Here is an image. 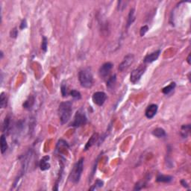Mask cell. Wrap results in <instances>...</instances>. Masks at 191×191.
Returning a JSON list of instances; mask_svg holds the SVG:
<instances>
[{
    "label": "cell",
    "instance_id": "obj_1",
    "mask_svg": "<svg viewBox=\"0 0 191 191\" xmlns=\"http://www.w3.org/2000/svg\"><path fill=\"white\" fill-rule=\"evenodd\" d=\"M73 112V103L70 101L63 102L58 107V115L62 124L68 123Z\"/></svg>",
    "mask_w": 191,
    "mask_h": 191
},
{
    "label": "cell",
    "instance_id": "obj_2",
    "mask_svg": "<svg viewBox=\"0 0 191 191\" xmlns=\"http://www.w3.org/2000/svg\"><path fill=\"white\" fill-rule=\"evenodd\" d=\"M78 79L80 84L84 88H90L93 84V77L91 70L88 68L83 69L78 73Z\"/></svg>",
    "mask_w": 191,
    "mask_h": 191
},
{
    "label": "cell",
    "instance_id": "obj_3",
    "mask_svg": "<svg viewBox=\"0 0 191 191\" xmlns=\"http://www.w3.org/2000/svg\"><path fill=\"white\" fill-rule=\"evenodd\" d=\"M83 169H84V158H81L78 162L75 163L70 175V179L73 183L78 184L79 182Z\"/></svg>",
    "mask_w": 191,
    "mask_h": 191
},
{
    "label": "cell",
    "instance_id": "obj_4",
    "mask_svg": "<svg viewBox=\"0 0 191 191\" xmlns=\"http://www.w3.org/2000/svg\"><path fill=\"white\" fill-rule=\"evenodd\" d=\"M87 118L86 117V114L82 110H79L76 112L75 114V117L73 118V121L70 124V126L72 127H81V126H84L87 123Z\"/></svg>",
    "mask_w": 191,
    "mask_h": 191
},
{
    "label": "cell",
    "instance_id": "obj_5",
    "mask_svg": "<svg viewBox=\"0 0 191 191\" xmlns=\"http://www.w3.org/2000/svg\"><path fill=\"white\" fill-rule=\"evenodd\" d=\"M146 64H143L140 65L138 68L134 70L131 73L130 76V81H131V83L133 84H136L137 82H138L140 81V79L141 78L142 76L144 74V73L146 72Z\"/></svg>",
    "mask_w": 191,
    "mask_h": 191
},
{
    "label": "cell",
    "instance_id": "obj_6",
    "mask_svg": "<svg viewBox=\"0 0 191 191\" xmlns=\"http://www.w3.org/2000/svg\"><path fill=\"white\" fill-rule=\"evenodd\" d=\"M134 56L133 54H127L124 58L123 61H122L121 64H120V66H119V70L120 72H123L127 70L130 67L131 64L134 62Z\"/></svg>",
    "mask_w": 191,
    "mask_h": 191
},
{
    "label": "cell",
    "instance_id": "obj_7",
    "mask_svg": "<svg viewBox=\"0 0 191 191\" xmlns=\"http://www.w3.org/2000/svg\"><path fill=\"white\" fill-rule=\"evenodd\" d=\"M92 99L95 104L99 106H102L107 99V96L104 92H96L93 93Z\"/></svg>",
    "mask_w": 191,
    "mask_h": 191
},
{
    "label": "cell",
    "instance_id": "obj_8",
    "mask_svg": "<svg viewBox=\"0 0 191 191\" xmlns=\"http://www.w3.org/2000/svg\"><path fill=\"white\" fill-rule=\"evenodd\" d=\"M113 67V64L110 62H107L103 64L100 67L99 70V76L101 78H102L103 79L105 78L106 77L109 76L110 71H111V69Z\"/></svg>",
    "mask_w": 191,
    "mask_h": 191
},
{
    "label": "cell",
    "instance_id": "obj_9",
    "mask_svg": "<svg viewBox=\"0 0 191 191\" xmlns=\"http://www.w3.org/2000/svg\"><path fill=\"white\" fill-rule=\"evenodd\" d=\"M158 105L155 104H152L147 107L145 111V115L148 119H152L156 115L158 112Z\"/></svg>",
    "mask_w": 191,
    "mask_h": 191
},
{
    "label": "cell",
    "instance_id": "obj_10",
    "mask_svg": "<svg viewBox=\"0 0 191 191\" xmlns=\"http://www.w3.org/2000/svg\"><path fill=\"white\" fill-rule=\"evenodd\" d=\"M160 52H161V51L159 49V50H158V51H155V52H154L150 53V54H147V55L145 57L144 61H144L145 64H150V63L154 62L155 61H156V60L158 58Z\"/></svg>",
    "mask_w": 191,
    "mask_h": 191
},
{
    "label": "cell",
    "instance_id": "obj_11",
    "mask_svg": "<svg viewBox=\"0 0 191 191\" xmlns=\"http://www.w3.org/2000/svg\"><path fill=\"white\" fill-rule=\"evenodd\" d=\"M49 160V156L47 155L43 158L41 160V161H40L39 166H40V169H41L42 171L47 170V169H49L50 168V164L48 162Z\"/></svg>",
    "mask_w": 191,
    "mask_h": 191
},
{
    "label": "cell",
    "instance_id": "obj_12",
    "mask_svg": "<svg viewBox=\"0 0 191 191\" xmlns=\"http://www.w3.org/2000/svg\"><path fill=\"white\" fill-rule=\"evenodd\" d=\"M34 101H35V99H34V97H33V96H29V97H28V98L27 99L25 102H24L23 106V107L25 109H27V110H30V109H31V107H33V105H34Z\"/></svg>",
    "mask_w": 191,
    "mask_h": 191
},
{
    "label": "cell",
    "instance_id": "obj_13",
    "mask_svg": "<svg viewBox=\"0 0 191 191\" xmlns=\"http://www.w3.org/2000/svg\"><path fill=\"white\" fill-rule=\"evenodd\" d=\"M116 82H117V76L113 75V76H110L107 81V88L109 90H112L115 87Z\"/></svg>",
    "mask_w": 191,
    "mask_h": 191
},
{
    "label": "cell",
    "instance_id": "obj_14",
    "mask_svg": "<svg viewBox=\"0 0 191 191\" xmlns=\"http://www.w3.org/2000/svg\"><path fill=\"white\" fill-rule=\"evenodd\" d=\"M152 134L155 137H158V138H162V137H165L166 135V131L164 129H161V128H157V129H154L152 131Z\"/></svg>",
    "mask_w": 191,
    "mask_h": 191
},
{
    "label": "cell",
    "instance_id": "obj_15",
    "mask_svg": "<svg viewBox=\"0 0 191 191\" xmlns=\"http://www.w3.org/2000/svg\"><path fill=\"white\" fill-rule=\"evenodd\" d=\"M99 139V135L97 133H94L92 135V137H90V140H88V142L87 143V144H86L85 146V148H84V150H87V149H89V148L91 147L92 146H93V144H94L96 142H97V140Z\"/></svg>",
    "mask_w": 191,
    "mask_h": 191
},
{
    "label": "cell",
    "instance_id": "obj_16",
    "mask_svg": "<svg viewBox=\"0 0 191 191\" xmlns=\"http://www.w3.org/2000/svg\"><path fill=\"white\" fill-rule=\"evenodd\" d=\"M156 181L158 182H163V183H169L173 181V177L170 176H164V175L159 174L157 176Z\"/></svg>",
    "mask_w": 191,
    "mask_h": 191
},
{
    "label": "cell",
    "instance_id": "obj_17",
    "mask_svg": "<svg viewBox=\"0 0 191 191\" xmlns=\"http://www.w3.org/2000/svg\"><path fill=\"white\" fill-rule=\"evenodd\" d=\"M190 131V125H184L181 129V135L183 138H187Z\"/></svg>",
    "mask_w": 191,
    "mask_h": 191
},
{
    "label": "cell",
    "instance_id": "obj_18",
    "mask_svg": "<svg viewBox=\"0 0 191 191\" xmlns=\"http://www.w3.org/2000/svg\"><path fill=\"white\" fill-rule=\"evenodd\" d=\"M0 143H1V152H2V154H4V153L6 152L7 149H8V148L6 138H5V136L4 135V134H2V135L1 136V139H0Z\"/></svg>",
    "mask_w": 191,
    "mask_h": 191
},
{
    "label": "cell",
    "instance_id": "obj_19",
    "mask_svg": "<svg viewBox=\"0 0 191 191\" xmlns=\"http://www.w3.org/2000/svg\"><path fill=\"white\" fill-rule=\"evenodd\" d=\"M8 105V97L5 93H2L0 95V107L5 108Z\"/></svg>",
    "mask_w": 191,
    "mask_h": 191
},
{
    "label": "cell",
    "instance_id": "obj_20",
    "mask_svg": "<svg viewBox=\"0 0 191 191\" xmlns=\"http://www.w3.org/2000/svg\"><path fill=\"white\" fill-rule=\"evenodd\" d=\"M176 86V84L175 82L170 83L169 85L166 86V87H163V88L162 89V93H164V94H166V95L169 94L171 92L173 91V90L175 89Z\"/></svg>",
    "mask_w": 191,
    "mask_h": 191
},
{
    "label": "cell",
    "instance_id": "obj_21",
    "mask_svg": "<svg viewBox=\"0 0 191 191\" xmlns=\"http://www.w3.org/2000/svg\"><path fill=\"white\" fill-rule=\"evenodd\" d=\"M134 20H135V17H134V9L132 8V9L130 10V12H129V16H128L127 28H129V26L133 23Z\"/></svg>",
    "mask_w": 191,
    "mask_h": 191
},
{
    "label": "cell",
    "instance_id": "obj_22",
    "mask_svg": "<svg viewBox=\"0 0 191 191\" xmlns=\"http://www.w3.org/2000/svg\"><path fill=\"white\" fill-rule=\"evenodd\" d=\"M10 124H11V118H10L9 117H8L5 119L3 123V126H2V131H3L4 133H5V132L8 133V132L9 131Z\"/></svg>",
    "mask_w": 191,
    "mask_h": 191
},
{
    "label": "cell",
    "instance_id": "obj_23",
    "mask_svg": "<svg viewBox=\"0 0 191 191\" xmlns=\"http://www.w3.org/2000/svg\"><path fill=\"white\" fill-rule=\"evenodd\" d=\"M61 95H62L63 97H67L68 95V87H67V83H66L65 81H63L62 83H61Z\"/></svg>",
    "mask_w": 191,
    "mask_h": 191
},
{
    "label": "cell",
    "instance_id": "obj_24",
    "mask_svg": "<svg viewBox=\"0 0 191 191\" xmlns=\"http://www.w3.org/2000/svg\"><path fill=\"white\" fill-rule=\"evenodd\" d=\"M103 184H104V182H103L102 181L100 180V179H97V180L95 182L94 184L90 188V190H95L99 189V188L102 187Z\"/></svg>",
    "mask_w": 191,
    "mask_h": 191
},
{
    "label": "cell",
    "instance_id": "obj_25",
    "mask_svg": "<svg viewBox=\"0 0 191 191\" xmlns=\"http://www.w3.org/2000/svg\"><path fill=\"white\" fill-rule=\"evenodd\" d=\"M70 94L71 95L72 97L73 98H74L75 99H81V93H79V92L78 91V90H72L70 92Z\"/></svg>",
    "mask_w": 191,
    "mask_h": 191
},
{
    "label": "cell",
    "instance_id": "obj_26",
    "mask_svg": "<svg viewBox=\"0 0 191 191\" xmlns=\"http://www.w3.org/2000/svg\"><path fill=\"white\" fill-rule=\"evenodd\" d=\"M47 46H48V41L46 37H43L42 44H41V49L46 52L47 51Z\"/></svg>",
    "mask_w": 191,
    "mask_h": 191
},
{
    "label": "cell",
    "instance_id": "obj_27",
    "mask_svg": "<svg viewBox=\"0 0 191 191\" xmlns=\"http://www.w3.org/2000/svg\"><path fill=\"white\" fill-rule=\"evenodd\" d=\"M148 30H149L148 25H143V26H142L140 30V35L141 36V37H143V36L146 34V33L148 31Z\"/></svg>",
    "mask_w": 191,
    "mask_h": 191
},
{
    "label": "cell",
    "instance_id": "obj_28",
    "mask_svg": "<svg viewBox=\"0 0 191 191\" xmlns=\"http://www.w3.org/2000/svg\"><path fill=\"white\" fill-rule=\"evenodd\" d=\"M17 35H18V30H17V28L15 27V28H14L13 29H11V32H10V36H11V37H12V38H16Z\"/></svg>",
    "mask_w": 191,
    "mask_h": 191
},
{
    "label": "cell",
    "instance_id": "obj_29",
    "mask_svg": "<svg viewBox=\"0 0 191 191\" xmlns=\"http://www.w3.org/2000/svg\"><path fill=\"white\" fill-rule=\"evenodd\" d=\"M27 27V22H26V20H23L22 22H21V24H20V29H24V28H25Z\"/></svg>",
    "mask_w": 191,
    "mask_h": 191
},
{
    "label": "cell",
    "instance_id": "obj_30",
    "mask_svg": "<svg viewBox=\"0 0 191 191\" xmlns=\"http://www.w3.org/2000/svg\"><path fill=\"white\" fill-rule=\"evenodd\" d=\"M181 183H182V184L183 185V187H186V188H188V184H187V182H185L184 180H182Z\"/></svg>",
    "mask_w": 191,
    "mask_h": 191
},
{
    "label": "cell",
    "instance_id": "obj_31",
    "mask_svg": "<svg viewBox=\"0 0 191 191\" xmlns=\"http://www.w3.org/2000/svg\"><path fill=\"white\" fill-rule=\"evenodd\" d=\"M187 63L189 64H190V54H189V55H188V57H187Z\"/></svg>",
    "mask_w": 191,
    "mask_h": 191
},
{
    "label": "cell",
    "instance_id": "obj_32",
    "mask_svg": "<svg viewBox=\"0 0 191 191\" xmlns=\"http://www.w3.org/2000/svg\"><path fill=\"white\" fill-rule=\"evenodd\" d=\"M3 55H4L3 52L1 51V59H2V58H3Z\"/></svg>",
    "mask_w": 191,
    "mask_h": 191
}]
</instances>
